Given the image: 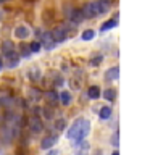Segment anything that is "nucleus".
Returning a JSON list of instances; mask_svg holds the SVG:
<instances>
[{
    "label": "nucleus",
    "instance_id": "nucleus-1",
    "mask_svg": "<svg viewBox=\"0 0 150 155\" xmlns=\"http://www.w3.org/2000/svg\"><path fill=\"white\" fill-rule=\"evenodd\" d=\"M90 131V121L89 120H84V118H79L73 123L71 129L66 133V137L68 139H73V144L77 142V140H82L86 139V136L89 134Z\"/></svg>",
    "mask_w": 150,
    "mask_h": 155
},
{
    "label": "nucleus",
    "instance_id": "nucleus-2",
    "mask_svg": "<svg viewBox=\"0 0 150 155\" xmlns=\"http://www.w3.org/2000/svg\"><path fill=\"white\" fill-rule=\"evenodd\" d=\"M74 32H76V28L74 26H70V24H61V26H58V28L53 29L50 34H52L53 42L57 44V42L66 41L70 36H74Z\"/></svg>",
    "mask_w": 150,
    "mask_h": 155
},
{
    "label": "nucleus",
    "instance_id": "nucleus-3",
    "mask_svg": "<svg viewBox=\"0 0 150 155\" xmlns=\"http://www.w3.org/2000/svg\"><path fill=\"white\" fill-rule=\"evenodd\" d=\"M92 3V10H94V15H103L108 12V2H105V0H95V2H90Z\"/></svg>",
    "mask_w": 150,
    "mask_h": 155
},
{
    "label": "nucleus",
    "instance_id": "nucleus-4",
    "mask_svg": "<svg viewBox=\"0 0 150 155\" xmlns=\"http://www.w3.org/2000/svg\"><path fill=\"white\" fill-rule=\"evenodd\" d=\"M89 150H90V144L87 142L86 139L74 142V152H76V155H89Z\"/></svg>",
    "mask_w": 150,
    "mask_h": 155
},
{
    "label": "nucleus",
    "instance_id": "nucleus-5",
    "mask_svg": "<svg viewBox=\"0 0 150 155\" xmlns=\"http://www.w3.org/2000/svg\"><path fill=\"white\" fill-rule=\"evenodd\" d=\"M29 129H31L34 134H39V133H42V129H44V124H42V121H41V118H39V116L32 115L31 118H29Z\"/></svg>",
    "mask_w": 150,
    "mask_h": 155
},
{
    "label": "nucleus",
    "instance_id": "nucleus-6",
    "mask_svg": "<svg viewBox=\"0 0 150 155\" xmlns=\"http://www.w3.org/2000/svg\"><path fill=\"white\" fill-rule=\"evenodd\" d=\"M42 45L45 47L47 50H52V48L55 47V42H53L50 32H44V34H42Z\"/></svg>",
    "mask_w": 150,
    "mask_h": 155
},
{
    "label": "nucleus",
    "instance_id": "nucleus-7",
    "mask_svg": "<svg viewBox=\"0 0 150 155\" xmlns=\"http://www.w3.org/2000/svg\"><path fill=\"white\" fill-rule=\"evenodd\" d=\"M57 140H58V136H47V137H44L41 147H42L44 150H47V149L53 147V145L57 144Z\"/></svg>",
    "mask_w": 150,
    "mask_h": 155
},
{
    "label": "nucleus",
    "instance_id": "nucleus-8",
    "mask_svg": "<svg viewBox=\"0 0 150 155\" xmlns=\"http://www.w3.org/2000/svg\"><path fill=\"white\" fill-rule=\"evenodd\" d=\"M70 19H71V23H81V21H84V15H82L81 10H76V8H73L71 12H70Z\"/></svg>",
    "mask_w": 150,
    "mask_h": 155
},
{
    "label": "nucleus",
    "instance_id": "nucleus-9",
    "mask_svg": "<svg viewBox=\"0 0 150 155\" xmlns=\"http://www.w3.org/2000/svg\"><path fill=\"white\" fill-rule=\"evenodd\" d=\"M118 78H119V68L118 66H113V68H110V70H106V73H105L106 81H115V79H118Z\"/></svg>",
    "mask_w": 150,
    "mask_h": 155
},
{
    "label": "nucleus",
    "instance_id": "nucleus-10",
    "mask_svg": "<svg viewBox=\"0 0 150 155\" xmlns=\"http://www.w3.org/2000/svg\"><path fill=\"white\" fill-rule=\"evenodd\" d=\"M45 100H47V104L50 105V107H55L58 104V94H57V91H47Z\"/></svg>",
    "mask_w": 150,
    "mask_h": 155
},
{
    "label": "nucleus",
    "instance_id": "nucleus-11",
    "mask_svg": "<svg viewBox=\"0 0 150 155\" xmlns=\"http://www.w3.org/2000/svg\"><path fill=\"white\" fill-rule=\"evenodd\" d=\"M2 52H3V55H5V57L11 55V53L15 52L13 42H11V41H3V42H2Z\"/></svg>",
    "mask_w": 150,
    "mask_h": 155
},
{
    "label": "nucleus",
    "instance_id": "nucleus-12",
    "mask_svg": "<svg viewBox=\"0 0 150 155\" xmlns=\"http://www.w3.org/2000/svg\"><path fill=\"white\" fill-rule=\"evenodd\" d=\"M18 63H19V55H18L16 52H13L11 55H8V57H7V66H8V68L18 66Z\"/></svg>",
    "mask_w": 150,
    "mask_h": 155
},
{
    "label": "nucleus",
    "instance_id": "nucleus-13",
    "mask_svg": "<svg viewBox=\"0 0 150 155\" xmlns=\"http://www.w3.org/2000/svg\"><path fill=\"white\" fill-rule=\"evenodd\" d=\"M15 36H16V39H26L29 36V29L26 26H18L15 29Z\"/></svg>",
    "mask_w": 150,
    "mask_h": 155
},
{
    "label": "nucleus",
    "instance_id": "nucleus-14",
    "mask_svg": "<svg viewBox=\"0 0 150 155\" xmlns=\"http://www.w3.org/2000/svg\"><path fill=\"white\" fill-rule=\"evenodd\" d=\"M82 15H84V18H94L95 15H94V10H92V3L89 2V3H86L84 7H82Z\"/></svg>",
    "mask_w": 150,
    "mask_h": 155
},
{
    "label": "nucleus",
    "instance_id": "nucleus-15",
    "mask_svg": "<svg viewBox=\"0 0 150 155\" xmlns=\"http://www.w3.org/2000/svg\"><path fill=\"white\" fill-rule=\"evenodd\" d=\"M58 100H61L63 105H70L71 104V94L68 91H63V92H60V95H58Z\"/></svg>",
    "mask_w": 150,
    "mask_h": 155
},
{
    "label": "nucleus",
    "instance_id": "nucleus-16",
    "mask_svg": "<svg viewBox=\"0 0 150 155\" xmlns=\"http://www.w3.org/2000/svg\"><path fill=\"white\" fill-rule=\"evenodd\" d=\"M28 76L31 81H37L39 78H41V70H39V68H31V70L28 71Z\"/></svg>",
    "mask_w": 150,
    "mask_h": 155
},
{
    "label": "nucleus",
    "instance_id": "nucleus-17",
    "mask_svg": "<svg viewBox=\"0 0 150 155\" xmlns=\"http://www.w3.org/2000/svg\"><path fill=\"white\" fill-rule=\"evenodd\" d=\"M87 95H89L90 99H99L100 97V89L97 86H92V87H89V91H87Z\"/></svg>",
    "mask_w": 150,
    "mask_h": 155
},
{
    "label": "nucleus",
    "instance_id": "nucleus-18",
    "mask_svg": "<svg viewBox=\"0 0 150 155\" xmlns=\"http://www.w3.org/2000/svg\"><path fill=\"white\" fill-rule=\"evenodd\" d=\"M29 97H31L32 100H41V97H42V92L36 89V87H32V89H29Z\"/></svg>",
    "mask_w": 150,
    "mask_h": 155
},
{
    "label": "nucleus",
    "instance_id": "nucleus-19",
    "mask_svg": "<svg viewBox=\"0 0 150 155\" xmlns=\"http://www.w3.org/2000/svg\"><path fill=\"white\" fill-rule=\"evenodd\" d=\"M111 116V108L110 107H102L100 108V118L102 120H108Z\"/></svg>",
    "mask_w": 150,
    "mask_h": 155
},
{
    "label": "nucleus",
    "instance_id": "nucleus-20",
    "mask_svg": "<svg viewBox=\"0 0 150 155\" xmlns=\"http://www.w3.org/2000/svg\"><path fill=\"white\" fill-rule=\"evenodd\" d=\"M116 19H108L106 23H103V26H102V31H108V29H113L116 26Z\"/></svg>",
    "mask_w": 150,
    "mask_h": 155
},
{
    "label": "nucleus",
    "instance_id": "nucleus-21",
    "mask_svg": "<svg viewBox=\"0 0 150 155\" xmlns=\"http://www.w3.org/2000/svg\"><path fill=\"white\" fill-rule=\"evenodd\" d=\"M103 97H105V99L106 100H115V97H116V91L115 89H106L105 92H103Z\"/></svg>",
    "mask_w": 150,
    "mask_h": 155
},
{
    "label": "nucleus",
    "instance_id": "nucleus-22",
    "mask_svg": "<svg viewBox=\"0 0 150 155\" xmlns=\"http://www.w3.org/2000/svg\"><path fill=\"white\" fill-rule=\"evenodd\" d=\"M19 50H21V57H24V58H28L29 55H31L29 45H26V44H21V45H19Z\"/></svg>",
    "mask_w": 150,
    "mask_h": 155
},
{
    "label": "nucleus",
    "instance_id": "nucleus-23",
    "mask_svg": "<svg viewBox=\"0 0 150 155\" xmlns=\"http://www.w3.org/2000/svg\"><path fill=\"white\" fill-rule=\"evenodd\" d=\"M95 32L92 31V29H87V31L82 32V41H90V39H94Z\"/></svg>",
    "mask_w": 150,
    "mask_h": 155
},
{
    "label": "nucleus",
    "instance_id": "nucleus-24",
    "mask_svg": "<svg viewBox=\"0 0 150 155\" xmlns=\"http://www.w3.org/2000/svg\"><path fill=\"white\" fill-rule=\"evenodd\" d=\"M65 126H66V121L63 120V118H60V120H57V121H55V129H57V131L65 129Z\"/></svg>",
    "mask_w": 150,
    "mask_h": 155
},
{
    "label": "nucleus",
    "instance_id": "nucleus-25",
    "mask_svg": "<svg viewBox=\"0 0 150 155\" xmlns=\"http://www.w3.org/2000/svg\"><path fill=\"white\" fill-rule=\"evenodd\" d=\"M111 145H115V147H118V145H119V133H118V131H115L113 136H111Z\"/></svg>",
    "mask_w": 150,
    "mask_h": 155
},
{
    "label": "nucleus",
    "instance_id": "nucleus-26",
    "mask_svg": "<svg viewBox=\"0 0 150 155\" xmlns=\"http://www.w3.org/2000/svg\"><path fill=\"white\" fill-rule=\"evenodd\" d=\"M42 113H44V116H45L47 120H52V118H53V111H52V107H45V108L42 110Z\"/></svg>",
    "mask_w": 150,
    "mask_h": 155
},
{
    "label": "nucleus",
    "instance_id": "nucleus-27",
    "mask_svg": "<svg viewBox=\"0 0 150 155\" xmlns=\"http://www.w3.org/2000/svg\"><path fill=\"white\" fill-rule=\"evenodd\" d=\"M102 60H103V57H102V55H95L90 60V66H99L100 63H102Z\"/></svg>",
    "mask_w": 150,
    "mask_h": 155
},
{
    "label": "nucleus",
    "instance_id": "nucleus-28",
    "mask_svg": "<svg viewBox=\"0 0 150 155\" xmlns=\"http://www.w3.org/2000/svg\"><path fill=\"white\" fill-rule=\"evenodd\" d=\"M29 50H31V53H32V52L37 53L39 50H41V44H39V42H32L31 45H29Z\"/></svg>",
    "mask_w": 150,
    "mask_h": 155
},
{
    "label": "nucleus",
    "instance_id": "nucleus-29",
    "mask_svg": "<svg viewBox=\"0 0 150 155\" xmlns=\"http://www.w3.org/2000/svg\"><path fill=\"white\" fill-rule=\"evenodd\" d=\"M63 82H65V81H63V78L58 76L57 79H55V86H57V87H58V86H63Z\"/></svg>",
    "mask_w": 150,
    "mask_h": 155
},
{
    "label": "nucleus",
    "instance_id": "nucleus-30",
    "mask_svg": "<svg viewBox=\"0 0 150 155\" xmlns=\"http://www.w3.org/2000/svg\"><path fill=\"white\" fill-rule=\"evenodd\" d=\"M47 155H58V152H57V150H48Z\"/></svg>",
    "mask_w": 150,
    "mask_h": 155
},
{
    "label": "nucleus",
    "instance_id": "nucleus-31",
    "mask_svg": "<svg viewBox=\"0 0 150 155\" xmlns=\"http://www.w3.org/2000/svg\"><path fill=\"white\" fill-rule=\"evenodd\" d=\"M111 155H119V152H118V150H115V152L111 153Z\"/></svg>",
    "mask_w": 150,
    "mask_h": 155
},
{
    "label": "nucleus",
    "instance_id": "nucleus-32",
    "mask_svg": "<svg viewBox=\"0 0 150 155\" xmlns=\"http://www.w3.org/2000/svg\"><path fill=\"white\" fill-rule=\"evenodd\" d=\"M2 66H3V63H2V60H0V71H2Z\"/></svg>",
    "mask_w": 150,
    "mask_h": 155
},
{
    "label": "nucleus",
    "instance_id": "nucleus-33",
    "mask_svg": "<svg viewBox=\"0 0 150 155\" xmlns=\"http://www.w3.org/2000/svg\"><path fill=\"white\" fill-rule=\"evenodd\" d=\"M5 2H7V0H0V3H5Z\"/></svg>",
    "mask_w": 150,
    "mask_h": 155
},
{
    "label": "nucleus",
    "instance_id": "nucleus-34",
    "mask_svg": "<svg viewBox=\"0 0 150 155\" xmlns=\"http://www.w3.org/2000/svg\"><path fill=\"white\" fill-rule=\"evenodd\" d=\"M105 2H111V0H105Z\"/></svg>",
    "mask_w": 150,
    "mask_h": 155
},
{
    "label": "nucleus",
    "instance_id": "nucleus-35",
    "mask_svg": "<svg viewBox=\"0 0 150 155\" xmlns=\"http://www.w3.org/2000/svg\"><path fill=\"white\" fill-rule=\"evenodd\" d=\"M29 2H34V0H29Z\"/></svg>",
    "mask_w": 150,
    "mask_h": 155
},
{
    "label": "nucleus",
    "instance_id": "nucleus-36",
    "mask_svg": "<svg viewBox=\"0 0 150 155\" xmlns=\"http://www.w3.org/2000/svg\"><path fill=\"white\" fill-rule=\"evenodd\" d=\"M0 155H3V153H2V152H0Z\"/></svg>",
    "mask_w": 150,
    "mask_h": 155
}]
</instances>
